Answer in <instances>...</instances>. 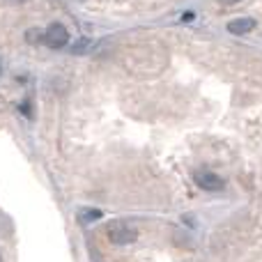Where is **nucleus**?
<instances>
[{
    "label": "nucleus",
    "mask_w": 262,
    "mask_h": 262,
    "mask_svg": "<svg viewBox=\"0 0 262 262\" xmlns=\"http://www.w3.org/2000/svg\"><path fill=\"white\" fill-rule=\"evenodd\" d=\"M106 235H108V239L113 242V244H118V246L131 244V242L136 239V230H134V228H129L127 223H120V221L111 223L108 230H106Z\"/></svg>",
    "instance_id": "obj_1"
},
{
    "label": "nucleus",
    "mask_w": 262,
    "mask_h": 262,
    "mask_svg": "<svg viewBox=\"0 0 262 262\" xmlns=\"http://www.w3.org/2000/svg\"><path fill=\"white\" fill-rule=\"evenodd\" d=\"M44 41L51 46V49H62V46H67V41H69L67 28L60 26V23H53V26H49V30L44 32Z\"/></svg>",
    "instance_id": "obj_2"
},
{
    "label": "nucleus",
    "mask_w": 262,
    "mask_h": 262,
    "mask_svg": "<svg viewBox=\"0 0 262 262\" xmlns=\"http://www.w3.org/2000/svg\"><path fill=\"white\" fill-rule=\"evenodd\" d=\"M195 184L203 191H221L223 186H226V182H223V177H219L216 172H198V175H195Z\"/></svg>",
    "instance_id": "obj_3"
},
{
    "label": "nucleus",
    "mask_w": 262,
    "mask_h": 262,
    "mask_svg": "<svg viewBox=\"0 0 262 262\" xmlns=\"http://www.w3.org/2000/svg\"><path fill=\"white\" fill-rule=\"evenodd\" d=\"M255 28V18H235V21L228 23V30L232 32V35H246V32H251Z\"/></svg>",
    "instance_id": "obj_4"
},
{
    "label": "nucleus",
    "mask_w": 262,
    "mask_h": 262,
    "mask_svg": "<svg viewBox=\"0 0 262 262\" xmlns=\"http://www.w3.org/2000/svg\"><path fill=\"white\" fill-rule=\"evenodd\" d=\"M97 219H101L99 209H83L81 212V221H97Z\"/></svg>",
    "instance_id": "obj_5"
},
{
    "label": "nucleus",
    "mask_w": 262,
    "mask_h": 262,
    "mask_svg": "<svg viewBox=\"0 0 262 262\" xmlns=\"http://www.w3.org/2000/svg\"><path fill=\"white\" fill-rule=\"evenodd\" d=\"M90 46H92V41L90 39H78L76 41V44H74V53H76V55H81V53H85V51L88 49H90Z\"/></svg>",
    "instance_id": "obj_6"
},
{
    "label": "nucleus",
    "mask_w": 262,
    "mask_h": 262,
    "mask_svg": "<svg viewBox=\"0 0 262 262\" xmlns=\"http://www.w3.org/2000/svg\"><path fill=\"white\" fill-rule=\"evenodd\" d=\"M26 39L30 41V44H39V39H41L39 30H37V28H32V30H28V32H26Z\"/></svg>",
    "instance_id": "obj_7"
},
{
    "label": "nucleus",
    "mask_w": 262,
    "mask_h": 262,
    "mask_svg": "<svg viewBox=\"0 0 262 262\" xmlns=\"http://www.w3.org/2000/svg\"><path fill=\"white\" fill-rule=\"evenodd\" d=\"M223 5H237V3H242V0H221Z\"/></svg>",
    "instance_id": "obj_8"
},
{
    "label": "nucleus",
    "mask_w": 262,
    "mask_h": 262,
    "mask_svg": "<svg viewBox=\"0 0 262 262\" xmlns=\"http://www.w3.org/2000/svg\"><path fill=\"white\" fill-rule=\"evenodd\" d=\"M7 3H23V0H7Z\"/></svg>",
    "instance_id": "obj_9"
}]
</instances>
